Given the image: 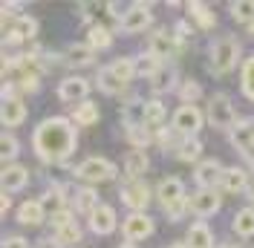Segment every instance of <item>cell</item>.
<instances>
[{
  "label": "cell",
  "mask_w": 254,
  "mask_h": 248,
  "mask_svg": "<svg viewBox=\"0 0 254 248\" xmlns=\"http://www.w3.org/2000/svg\"><path fill=\"white\" fill-rule=\"evenodd\" d=\"M75 147H78V130H75V124L69 119H61V116L44 119L32 133V150L47 165L66 162L75 153Z\"/></svg>",
  "instance_id": "obj_1"
},
{
  "label": "cell",
  "mask_w": 254,
  "mask_h": 248,
  "mask_svg": "<svg viewBox=\"0 0 254 248\" xmlns=\"http://www.w3.org/2000/svg\"><path fill=\"white\" fill-rule=\"evenodd\" d=\"M240 63V41L234 35H222L211 44V69L214 72H231L234 66Z\"/></svg>",
  "instance_id": "obj_2"
},
{
  "label": "cell",
  "mask_w": 254,
  "mask_h": 248,
  "mask_svg": "<svg viewBox=\"0 0 254 248\" xmlns=\"http://www.w3.org/2000/svg\"><path fill=\"white\" fill-rule=\"evenodd\" d=\"M205 119H208L211 127H217V130H228V133H231V127L237 124L231 98H228L225 93L211 95V98H208V107H205Z\"/></svg>",
  "instance_id": "obj_3"
},
{
  "label": "cell",
  "mask_w": 254,
  "mask_h": 248,
  "mask_svg": "<svg viewBox=\"0 0 254 248\" xmlns=\"http://www.w3.org/2000/svg\"><path fill=\"white\" fill-rule=\"evenodd\" d=\"M116 173H119V168L104 156H90L75 168V176L84 182H107V179H116Z\"/></svg>",
  "instance_id": "obj_4"
},
{
  "label": "cell",
  "mask_w": 254,
  "mask_h": 248,
  "mask_svg": "<svg viewBox=\"0 0 254 248\" xmlns=\"http://www.w3.org/2000/svg\"><path fill=\"white\" fill-rule=\"evenodd\" d=\"M202 122H205L202 110L193 107V104H182V107L174 113V130L182 139H185V136H196V133L202 130Z\"/></svg>",
  "instance_id": "obj_5"
},
{
  "label": "cell",
  "mask_w": 254,
  "mask_h": 248,
  "mask_svg": "<svg viewBox=\"0 0 254 248\" xmlns=\"http://www.w3.org/2000/svg\"><path fill=\"white\" fill-rule=\"evenodd\" d=\"M153 23V6L150 3H133L127 9V15L119 20V29L122 32H144Z\"/></svg>",
  "instance_id": "obj_6"
},
{
  "label": "cell",
  "mask_w": 254,
  "mask_h": 248,
  "mask_svg": "<svg viewBox=\"0 0 254 248\" xmlns=\"http://www.w3.org/2000/svg\"><path fill=\"white\" fill-rule=\"evenodd\" d=\"M122 202L133 214H144V208L150 205V187L144 185L142 179H133L122 187Z\"/></svg>",
  "instance_id": "obj_7"
},
{
  "label": "cell",
  "mask_w": 254,
  "mask_h": 248,
  "mask_svg": "<svg viewBox=\"0 0 254 248\" xmlns=\"http://www.w3.org/2000/svg\"><path fill=\"white\" fill-rule=\"evenodd\" d=\"M38 35V20L32 15H17L12 26H6V44H23V41H35Z\"/></svg>",
  "instance_id": "obj_8"
},
{
  "label": "cell",
  "mask_w": 254,
  "mask_h": 248,
  "mask_svg": "<svg viewBox=\"0 0 254 248\" xmlns=\"http://www.w3.org/2000/svg\"><path fill=\"white\" fill-rule=\"evenodd\" d=\"M220 208H222V199L214 187H199V190L190 196V211H193L196 217H214Z\"/></svg>",
  "instance_id": "obj_9"
},
{
  "label": "cell",
  "mask_w": 254,
  "mask_h": 248,
  "mask_svg": "<svg viewBox=\"0 0 254 248\" xmlns=\"http://www.w3.org/2000/svg\"><path fill=\"white\" fill-rule=\"evenodd\" d=\"M153 219L147 214H127V219L122 222V231H125V240L130 243H139V240H147L153 234Z\"/></svg>",
  "instance_id": "obj_10"
},
{
  "label": "cell",
  "mask_w": 254,
  "mask_h": 248,
  "mask_svg": "<svg viewBox=\"0 0 254 248\" xmlns=\"http://www.w3.org/2000/svg\"><path fill=\"white\" fill-rule=\"evenodd\" d=\"M87 95H90V81H84V78H78V75H69L66 81L58 84V98H61V101L84 104V101H90Z\"/></svg>",
  "instance_id": "obj_11"
},
{
  "label": "cell",
  "mask_w": 254,
  "mask_h": 248,
  "mask_svg": "<svg viewBox=\"0 0 254 248\" xmlns=\"http://www.w3.org/2000/svg\"><path fill=\"white\" fill-rule=\"evenodd\" d=\"M179 47H182V41L176 38L174 32L168 29H159L153 38H150V55H156L159 61H168V58H174V52H179Z\"/></svg>",
  "instance_id": "obj_12"
},
{
  "label": "cell",
  "mask_w": 254,
  "mask_h": 248,
  "mask_svg": "<svg viewBox=\"0 0 254 248\" xmlns=\"http://www.w3.org/2000/svg\"><path fill=\"white\" fill-rule=\"evenodd\" d=\"M87 222H90V231L98 234V237H107V234L116 231V211H113L110 205H98L93 214L87 217Z\"/></svg>",
  "instance_id": "obj_13"
},
{
  "label": "cell",
  "mask_w": 254,
  "mask_h": 248,
  "mask_svg": "<svg viewBox=\"0 0 254 248\" xmlns=\"http://www.w3.org/2000/svg\"><path fill=\"white\" fill-rule=\"evenodd\" d=\"M0 185H3V193H17L29 185V171L23 165H6L0 173Z\"/></svg>",
  "instance_id": "obj_14"
},
{
  "label": "cell",
  "mask_w": 254,
  "mask_h": 248,
  "mask_svg": "<svg viewBox=\"0 0 254 248\" xmlns=\"http://www.w3.org/2000/svg\"><path fill=\"white\" fill-rule=\"evenodd\" d=\"M222 171H225V168H222L217 159H205V162H199V165H196L193 179H196V185H199V187H214V185H220Z\"/></svg>",
  "instance_id": "obj_15"
},
{
  "label": "cell",
  "mask_w": 254,
  "mask_h": 248,
  "mask_svg": "<svg viewBox=\"0 0 254 248\" xmlns=\"http://www.w3.org/2000/svg\"><path fill=\"white\" fill-rule=\"evenodd\" d=\"M185 196V185H182V179H176V176H168V179H162L156 187V199L162 202V208H168V205H174Z\"/></svg>",
  "instance_id": "obj_16"
},
{
  "label": "cell",
  "mask_w": 254,
  "mask_h": 248,
  "mask_svg": "<svg viewBox=\"0 0 254 248\" xmlns=\"http://www.w3.org/2000/svg\"><path fill=\"white\" fill-rule=\"evenodd\" d=\"M228 139H231V144L237 147V150H249V147H254V119H243V122H237L234 127H231V133H228Z\"/></svg>",
  "instance_id": "obj_17"
},
{
  "label": "cell",
  "mask_w": 254,
  "mask_h": 248,
  "mask_svg": "<svg viewBox=\"0 0 254 248\" xmlns=\"http://www.w3.org/2000/svg\"><path fill=\"white\" fill-rule=\"evenodd\" d=\"M147 171H150V156L144 153V150H130V153L125 156L127 182H133V179H142Z\"/></svg>",
  "instance_id": "obj_18"
},
{
  "label": "cell",
  "mask_w": 254,
  "mask_h": 248,
  "mask_svg": "<svg viewBox=\"0 0 254 248\" xmlns=\"http://www.w3.org/2000/svg\"><path fill=\"white\" fill-rule=\"evenodd\" d=\"M44 217H47V211H44L41 199H26L20 208H17V214H15V219L20 222V225H41Z\"/></svg>",
  "instance_id": "obj_19"
},
{
  "label": "cell",
  "mask_w": 254,
  "mask_h": 248,
  "mask_svg": "<svg viewBox=\"0 0 254 248\" xmlns=\"http://www.w3.org/2000/svg\"><path fill=\"white\" fill-rule=\"evenodd\" d=\"M188 248H214V234L205 222H193L188 228V240H185Z\"/></svg>",
  "instance_id": "obj_20"
},
{
  "label": "cell",
  "mask_w": 254,
  "mask_h": 248,
  "mask_svg": "<svg viewBox=\"0 0 254 248\" xmlns=\"http://www.w3.org/2000/svg\"><path fill=\"white\" fill-rule=\"evenodd\" d=\"M220 185L225 187L228 193H240V190H246L252 182H249V176H246V171H243V168H225V171H222Z\"/></svg>",
  "instance_id": "obj_21"
},
{
  "label": "cell",
  "mask_w": 254,
  "mask_h": 248,
  "mask_svg": "<svg viewBox=\"0 0 254 248\" xmlns=\"http://www.w3.org/2000/svg\"><path fill=\"white\" fill-rule=\"evenodd\" d=\"M176 81H179L176 66H168V63H165L156 75L150 78V90H153V93H171V90L176 87ZM176 90H179V87H176Z\"/></svg>",
  "instance_id": "obj_22"
},
{
  "label": "cell",
  "mask_w": 254,
  "mask_h": 248,
  "mask_svg": "<svg viewBox=\"0 0 254 248\" xmlns=\"http://www.w3.org/2000/svg\"><path fill=\"white\" fill-rule=\"evenodd\" d=\"M95 81H98V90H101V93H107V95H119V93H125V90H127V84L116 75V72H113L110 66L98 69Z\"/></svg>",
  "instance_id": "obj_23"
},
{
  "label": "cell",
  "mask_w": 254,
  "mask_h": 248,
  "mask_svg": "<svg viewBox=\"0 0 254 248\" xmlns=\"http://www.w3.org/2000/svg\"><path fill=\"white\" fill-rule=\"evenodd\" d=\"M64 193H66V190H64V185H52L47 193L41 196V205H44V211H47V214L58 217L61 211H66V199H64Z\"/></svg>",
  "instance_id": "obj_24"
},
{
  "label": "cell",
  "mask_w": 254,
  "mask_h": 248,
  "mask_svg": "<svg viewBox=\"0 0 254 248\" xmlns=\"http://www.w3.org/2000/svg\"><path fill=\"white\" fill-rule=\"evenodd\" d=\"M0 122L6 124V127H17V124L26 122V107H23V101H3V107H0Z\"/></svg>",
  "instance_id": "obj_25"
},
{
  "label": "cell",
  "mask_w": 254,
  "mask_h": 248,
  "mask_svg": "<svg viewBox=\"0 0 254 248\" xmlns=\"http://www.w3.org/2000/svg\"><path fill=\"white\" fill-rule=\"evenodd\" d=\"M125 136H127V141L133 144V150H144V147L153 141V130H150L147 124H127Z\"/></svg>",
  "instance_id": "obj_26"
},
{
  "label": "cell",
  "mask_w": 254,
  "mask_h": 248,
  "mask_svg": "<svg viewBox=\"0 0 254 248\" xmlns=\"http://www.w3.org/2000/svg\"><path fill=\"white\" fill-rule=\"evenodd\" d=\"M133 66H136V75H139V78H147V81H150V78L156 75V72L162 69V66H165V63L159 61L156 55H150V52H142V55H136V58H133Z\"/></svg>",
  "instance_id": "obj_27"
},
{
  "label": "cell",
  "mask_w": 254,
  "mask_h": 248,
  "mask_svg": "<svg viewBox=\"0 0 254 248\" xmlns=\"http://www.w3.org/2000/svg\"><path fill=\"white\" fill-rule=\"evenodd\" d=\"M188 12H190V20H193L199 29H214V26H217V15L208 9L205 3H188Z\"/></svg>",
  "instance_id": "obj_28"
},
{
  "label": "cell",
  "mask_w": 254,
  "mask_h": 248,
  "mask_svg": "<svg viewBox=\"0 0 254 248\" xmlns=\"http://www.w3.org/2000/svg\"><path fill=\"white\" fill-rule=\"evenodd\" d=\"M199 153H202V141L196 136H185L176 144V159H182V162H196Z\"/></svg>",
  "instance_id": "obj_29"
},
{
  "label": "cell",
  "mask_w": 254,
  "mask_h": 248,
  "mask_svg": "<svg viewBox=\"0 0 254 248\" xmlns=\"http://www.w3.org/2000/svg\"><path fill=\"white\" fill-rule=\"evenodd\" d=\"M98 205H101V202H98V193H95L93 187H78V190H75V211H81V214L90 217Z\"/></svg>",
  "instance_id": "obj_30"
},
{
  "label": "cell",
  "mask_w": 254,
  "mask_h": 248,
  "mask_svg": "<svg viewBox=\"0 0 254 248\" xmlns=\"http://www.w3.org/2000/svg\"><path fill=\"white\" fill-rule=\"evenodd\" d=\"M72 122L81 124V127H93L98 122V104L95 101H84L78 107L72 110Z\"/></svg>",
  "instance_id": "obj_31"
},
{
  "label": "cell",
  "mask_w": 254,
  "mask_h": 248,
  "mask_svg": "<svg viewBox=\"0 0 254 248\" xmlns=\"http://www.w3.org/2000/svg\"><path fill=\"white\" fill-rule=\"evenodd\" d=\"M64 63H72V66L93 63V49L87 47V44H72V47L64 52Z\"/></svg>",
  "instance_id": "obj_32"
},
{
  "label": "cell",
  "mask_w": 254,
  "mask_h": 248,
  "mask_svg": "<svg viewBox=\"0 0 254 248\" xmlns=\"http://www.w3.org/2000/svg\"><path fill=\"white\" fill-rule=\"evenodd\" d=\"M234 234L240 237H254V208H243L234 214V222H231Z\"/></svg>",
  "instance_id": "obj_33"
},
{
  "label": "cell",
  "mask_w": 254,
  "mask_h": 248,
  "mask_svg": "<svg viewBox=\"0 0 254 248\" xmlns=\"http://www.w3.org/2000/svg\"><path fill=\"white\" fill-rule=\"evenodd\" d=\"M55 240L61 243V248H75V246H81V228H78V222H69V225L55 228Z\"/></svg>",
  "instance_id": "obj_34"
},
{
  "label": "cell",
  "mask_w": 254,
  "mask_h": 248,
  "mask_svg": "<svg viewBox=\"0 0 254 248\" xmlns=\"http://www.w3.org/2000/svg\"><path fill=\"white\" fill-rule=\"evenodd\" d=\"M162 119H165V104H162L159 98L144 101V104H142V124L153 127V124H162Z\"/></svg>",
  "instance_id": "obj_35"
},
{
  "label": "cell",
  "mask_w": 254,
  "mask_h": 248,
  "mask_svg": "<svg viewBox=\"0 0 254 248\" xmlns=\"http://www.w3.org/2000/svg\"><path fill=\"white\" fill-rule=\"evenodd\" d=\"M84 44L93 49V52H95V49H107L113 44V35H110V29H104V26H90Z\"/></svg>",
  "instance_id": "obj_36"
},
{
  "label": "cell",
  "mask_w": 254,
  "mask_h": 248,
  "mask_svg": "<svg viewBox=\"0 0 254 248\" xmlns=\"http://www.w3.org/2000/svg\"><path fill=\"white\" fill-rule=\"evenodd\" d=\"M240 87H243V95L254 101V55L243 61V72H240Z\"/></svg>",
  "instance_id": "obj_37"
},
{
  "label": "cell",
  "mask_w": 254,
  "mask_h": 248,
  "mask_svg": "<svg viewBox=\"0 0 254 248\" xmlns=\"http://www.w3.org/2000/svg\"><path fill=\"white\" fill-rule=\"evenodd\" d=\"M17 153H20V144H17V139L6 130V133L0 136V159H3L6 165H12L17 159Z\"/></svg>",
  "instance_id": "obj_38"
},
{
  "label": "cell",
  "mask_w": 254,
  "mask_h": 248,
  "mask_svg": "<svg viewBox=\"0 0 254 248\" xmlns=\"http://www.w3.org/2000/svg\"><path fill=\"white\" fill-rule=\"evenodd\" d=\"M231 15L237 23H254V0H234L231 3Z\"/></svg>",
  "instance_id": "obj_39"
},
{
  "label": "cell",
  "mask_w": 254,
  "mask_h": 248,
  "mask_svg": "<svg viewBox=\"0 0 254 248\" xmlns=\"http://www.w3.org/2000/svg\"><path fill=\"white\" fill-rule=\"evenodd\" d=\"M110 69L116 72V75L122 78L125 84H130L133 78H136V66H133V58H116V61L110 63Z\"/></svg>",
  "instance_id": "obj_40"
},
{
  "label": "cell",
  "mask_w": 254,
  "mask_h": 248,
  "mask_svg": "<svg viewBox=\"0 0 254 248\" xmlns=\"http://www.w3.org/2000/svg\"><path fill=\"white\" fill-rule=\"evenodd\" d=\"M199 95H202V87H199L196 81H182V84H179V98H182L185 104H193Z\"/></svg>",
  "instance_id": "obj_41"
},
{
  "label": "cell",
  "mask_w": 254,
  "mask_h": 248,
  "mask_svg": "<svg viewBox=\"0 0 254 248\" xmlns=\"http://www.w3.org/2000/svg\"><path fill=\"white\" fill-rule=\"evenodd\" d=\"M188 208H190V196H182L179 202L168 205V208H165V214H168V219H171V222H176V219L185 217V211H188Z\"/></svg>",
  "instance_id": "obj_42"
},
{
  "label": "cell",
  "mask_w": 254,
  "mask_h": 248,
  "mask_svg": "<svg viewBox=\"0 0 254 248\" xmlns=\"http://www.w3.org/2000/svg\"><path fill=\"white\" fill-rule=\"evenodd\" d=\"M20 87H23L26 93H38V90H41V81H38L35 72H26V75L20 78Z\"/></svg>",
  "instance_id": "obj_43"
},
{
  "label": "cell",
  "mask_w": 254,
  "mask_h": 248,
  "mask_svg": "<svg viewBox=\"0 0 254 248\" xmlns=\"http://www.w3.org/2000/svg\"><path fill=\"white\" fill-rule=\"evenodd\" d=\"M69 222H75V219H72V211H61L58 217H52V225H55V228H61V225H69Z\"/></svg>",
  "instance_id": "obj_44"
},
{
  "label": "cell",
  "mask_w": 254,
  "mask_h": 248,
  "mask_svg": "<svg viewBox=\"0 0 254 248\" xmlns=\"http://www.w3.org/2000/svg\"><path fill=\"white\" fill-rule=\"evenodd\" d=\"M174 35L179 38V41H188V38H190V26L185 23V20H179V23L174 26Z\"/></svg>",
  "instance_id": "obj_45"
},
{
  "label": "cell",
  "mask_w": 254,
  "mask_h": 248,
  "mask_svg": "<svg viewBox=\"0 0 254 248\" xmlns=\"http://www.w3.org/2000/svg\"><path fill=\"white\" fill-rule=\"evenodd\" d=\"M3 248H29V243L23 237H6L3 240Z\"/></svg>",
  "instance_id": "obj_46"
},
{
  "label": "cell",
  "mask_w": 254,
  "mask_h": 248,
  "mask_svg": "<svg viewBox=\"0 0 254 248\" xmlns=\"http://www.w3.org/2000/svg\"><path fill=\"white\" fill-rule=\"evenodd\" d=\"M3 101H17V87L12 84V81L3 84Z\"/></svg>",
  "instance_id": "obj_47"
},
{
  "label": "cell",
  "mask_w": 254,
  "mask_h": 248,
  "mask_svg": "<svg viewBox=\"0 0 254 248\" xmlns=\"http://www.w3.org/2000/svg\"><path fill=\"white\" fill-rule=\"evenodd\" d=\"M127 9L130 6H125V3H107V12H113V17H119V20L127 15Z\"/></svg>",
  "instance_id": "obj_48"
},
{
  "label": "cell",
  "mask_w": 254,
  "mask_h": 248,
  "mask_svg": "<svg viewBox=\"0 0 254 248\" xmlns=\"http://www.w3.org/2000/svg\"><path fill=\"white\" fill-rule=\"evenodd\" d=\"M35 248H61V243L55 240V237H44V240H38Z\"/></svg>",
  "instance_id": "obj_49"
},
{
  "label": "cell",
  "mask_w": 254,
  "mask_h": 248,
  "mask_svg": "<svg viewBox=\"0 0 254 248\" xmlns=\"http://www.w3.org/2000/svg\"><path fill=\"white\" fill-rule=\"evenodd\" d=\"M9 12H20V3H3V15L9 17Z\"/></svg>",
  "instance_id": "obj_50"
},
{
  "label": "cell",
  "mask_w": 254,
  "mask_h": 248,
  "mask_svg": "<svg viewBox=\"0 0 254 248\" xmlns=\"http://www.w3.org/2000/svg\"><path fill=\"white\" fill-rule=\"evenodd\" d=\"M9 205H12V196H9V193H3V196H0V211L6 214V211H9Z\"/></svg>",
  "instance_id": "obj_51"
},
{
  "label": "cell",
  "mask_w": 254,
  "mask_h": 248,
  "mask_svg": "<svg viewBox=\"0 0 254 248\" xmlns=\"http://www.w3.org/2000/svg\"><path fill=\"white\" fill-rule=\"evenodd\" d=\"M243 156H246V162H249V168L254 171V147H249V150H246Z\"/></svg>",
  "instance_id": "obj_52"
},
{
  "label": "cell",
  "mask_w": 254,
  "mask_h": 248,
  "mask_svg": "<svg viewBox=\"0 0 254 248\" xmlns=\"http://www.w3.org/2000/svg\"><path fill=\"white\" fill-rule=\"evenodd\" d=\"M246 193H249V199L254 202V182H252V185H249V187H246Z\"/></svg>",
  "instance_id": "obj_53"
},
{
  "label": "cell",
  "mask_w": 254,
  "mask_h": 248,
  "mask_svg": "<svg viewBox=\"0 0 254 248\" xmlns=\"http://www.w3.org/2000/svg\"><path fill=\"white\" fill-rule=\"evenodd\" d=\"M119 248H136V246H133V243H130V240H125V246H119Z\"/></svg>",
  "instance_id": "obj_54"
},
{
  "label": "cell",
  "mask_w": 254,
  "mask_h": 248,
  "mask_svg": "<svg viewBox=\"0 0 254 248\" xmlns=\"http://www.w3.org/2000/svg\"><path fill=\"white\" fill-rule=\"evenodd\" d=\"M168 248H188L185 243H174V246H168Z\"/></svg>",
  "instance_id": "obj_55"
},
{
  "label": "cell",
  "mask_w": 254,
  "mask_h": 248,
  "mask_svg": "<svg viewBox=\"0 0 254 248\" xmlns=\"http://www.w3.org/2000/svg\"><path fill=\"white\" fill-rule=\"evenodd\" d=\"M249 32H252V38H254V23H252V26H249Z\"/></svg>",
  "instance_id": "obj_56"
},
{
  "label": "cell",
  "mask_w": 254,
  "mask_h": 248,
  "mask_svg": "<svg viewBox=\"0 0 254 248\" xmlns=\"http://www.w3.org/2000/svg\"><path fill=\"white\" fill-rule=\"evenodd\" d=\"M222 248H243V246H222Z\"/></svg>",
  "instance_id": "obj_57"
}]
</instances>
